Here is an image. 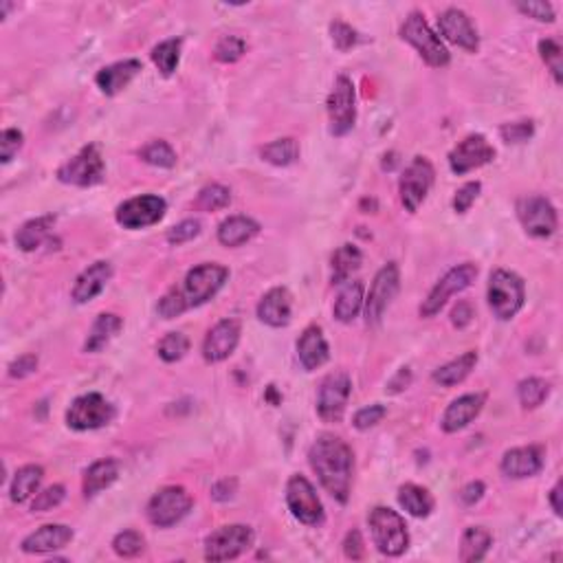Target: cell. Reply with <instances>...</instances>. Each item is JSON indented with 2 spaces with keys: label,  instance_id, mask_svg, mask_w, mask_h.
<instances>
[{
  "label": "cell",
  "instance_id": "cell-46",
  "mask_svg": "<svg viewBox=\"0 0 563 563\" xmlns=\"http://www.w3.org/2000/svg\"><path fill=\"white\" fill-rule=\"evenodd\" d=\"M245 54H247V45H245V40L238 36L221 38L216 49H214V55H216V60L223 62V64H233V62L240 60Z\"/></svg>",
  "mask_w": 563,
  "mask_h": 563
},
{
  "label": "cell",
  "instance_id": "cell-52",
  "mask_svg": "<svg viewBox=\"0 0 563 563\" xmlns=\"http://www.w3.org/2000/svg\"><path fill=\"white\" fill-rule=\"evenodd\" d=\"M22 141H25V137H22V132L18 128L3 130V135H0V161L9 164L13 159V155L22 147Z\"/></svg>",
  "mask_w": 563,
  "mask_h": 563
},
{
  "label": "cell",
  "instance_id": "cell-29",
  "mask_svg": "<svg viewBox=\"0 0 563 563\" xmlns=\"http://www.w3.org/2000/svg\"><path fill=\"white\" fill-rule=\"evenodd\" d=\"M119 478V462L114 458H104V460L93 462V465L86 469L84 480H82V491L84 498H95L97 493H102L104 489L113 486Z\"/></svg>",
  "mask_w": 563,
  "mask_h": 563
},
{
  "label": "cell",
  "instance_id": "cell-1",
  "mask_svg": "<svg viewBox=\"0 0 563 563\" xmlns=\"http://www.w3.org/2000/svg\"><path fill=\"white\" fill-rule=\"evenodd\" d=\"M308 462L324 489L339 504H346L350 500L352 469H355V456H352L350 447L332 433H322L310 445Z\"/></svg>",
  "mask_w": 563,
  "mask_h": 563
},
{
  "label": "cell",
  "instance_id": "cell-41",
  "mask_svg": "<svg viewBox=\"0 0 563 563\" xmlns=\"http://www.w3.org/2000/svg\"><path fill=\"white\" fill-rule=\"evenodd\" d=\"M141 161H146L147 165H155V168H174L176 165V152L172 150V146L168 141L156 139L150 141L147 146H143L139 150Z\"/></svg>",
  "mask_w": 563,
  "mask_h": 563
},
{
  "label": "cell",
  "instance_id": "cell-6",
  "mask_svg": "<svg viewBox=\"0 0 563 563\" xmlns=\"http://www.w3.org/2000/svg\"><path fill=\"white\" fill-rule=\"evenodd\" d=\"M104 176H106V165H104L99 146H95V143L84 146L78 155L71 156L57 170V181L75 185V188H93V185L102 183Z\"/></svg>",
  "mask_w": 563,
  "mask_h": 563
},
{
  "label": "cell",
  "instance_id": "cell-19",
  "mask_svg": "<svg viewBox=\"0 0 563 563\" xmlns=\"http://www.w3.org/2000/svg\"><path fill=\"white\" fill-rule=\"evenodd\" d=\"M240 341V322L238 319H223L203 341V357L207 364H221L229 359Z\"/></svg>",
  "mask_w": 563,
  "mask_h": 563
},
{
  "label": "cell",
  "instance_id": "cell-15",
  "mask_svg": "<svg viewBox=\"0 0 563 563\" xmlns=\"http://www.w3.org/2000/svg\"><path fill=\"white\" fill-rule=\"evenodd\" d=\"M352 392V381L346 372H331L322 381L317 392V414L326 423H341L346 414L348 399Z\"/></svg>",
  "mask_w": 563,
  "mask_h": 563
},
{
  "label": "cell",
  "instance_id": "cell-55",
  "mask_svg": "<svg viewBox=\"0 0 563 563\" xmlns=\"http://www.w3.org/2000/svg\"><path fill=\"white\" fill-rule=\"evenodd\" d=\"M156 310H159V315L164 319H174V317H179V315H183L188 308H185L183 299L179 298L176 289H170L168 293L159 299V307H156Z\"/></svg>",
  "mask_w": 563,
  "mask_h": 563
},
{
  "label": "cell",
  "instance_id": "cell-43",
  "mask_svg": "<svg viewBox=\"0 0 563 563\" xmlns=\"http://www.w3.org/2000/svg\"><path fill=\"white\" fill-rule=\"evenodd\" d=\"M159 357L165 361V364H174V361H181L189 350V339L183 335V332H168L164 339L159 341Z\"/></svg>",
  "mask_w": 563,
  "mask_h": 563
},
{
  "label": "cell",
  "instance_id": "cell-47",
  "mask_svg": "<svg viewBox=\"0 0 563 563\" xmlns=\"http://www.w3.org/2000/svg\"><path fill=\"white\" fill-rule=\"evenodd\" d=\"M66 489L62 484H51L45 491H38L36 498L31 502L33 513H46V510H54L64 502Z\"/></svg>",
  "mask_w": 563,
  "mask_h": 563
},
{
  "label": "cell",
  "instance_id": "cell-2",
  "mask_svg": "<svg viewBox=\"0 0 563 563\" xmlns=\"http://www.w3.org/2000/svg\"><path fill=\"white\" fill-rule=\"evenodd\" d=\"M372 542L385 557H400L409 546L408 524L399 513L388 507H376L367 515Z\"/></svg>",
  "mask_w": 563,
  "mask_h": 563
},
{
  "label": "cell",
  "instance_id": "cell-11",
  "mask_svg": "<svg viewBox=\"0 0 563 563\" xmlns=\"http://www.w3.org/2000/svg\"><path fill=\"white\" fill-rule=\"evenodd\" d=\"M114 418V408L102 394L88 392L78 396L66 412V424L75 432H90V429L106 427Z\"/></svg>",
  "mask_w": 563,
  "mask_h": 563
},
{
  "label": "cell",
  "instance_id": "cell-53",
  "mask_svg": "<svg viewBox=\"0 0 563 563\" xmlns=\"http://www.w3.org/2000/svg\"><path fill=\"white\" fill-rule=\"evenodd\" d=\"M198 233H200V223L194 221V218H188V221H183V223H179V225L172 227L165 238H168L170 245L179 247V245H185V242L194 240Z\"/></svg>",
  "mask_w": 563,
  "mask_h": 563
},
{
  "label": "cell",
  "instance_id": "cell-38",
  "mask_svg": "<svg viewBox=\"0 0 563 563\" xmlns=\"http://www.w3.org/2000/svg\"><path fill=\"white\" fill-rule=\"evenodd\" d=\"M260 156L271 165H278V168H286V165H293L299 159V143L293 137H284V139H275L266 143L260 150Z\"/></svg>",
  "mask_w": 563,
  "mask_h": 563
},
{
  "label": "cell",
  "instance_id": "cell-25",
  "mask_svg": "<svg viewBox=\"0 0 563 563\" xmlns=\"http://www.w3.org/2000/svg\"><path fill=\"white\" fill-rule=\"evenodd\" d=\"M486 403V394L478 392V394H465L460 399H456L450 408L445 409L442 414V432L447 433H456L460 429H465L466 424H471L475 418L480 416L482 408Z\"/></svg>",
  "mask_w": 563,
  "mask_h": 563
},
{
  "label": "cell",
  "instance_id": "cell-4",
  "mask_svg": "<svg viewBox=\"0 0 563 563\" xmlns=\"http://www.w3.org/2000/svg\"><path fill=\"white\" fill-rule=\"evenodd\" d=\"M486 299L500 322H508L526 302V286L517 273L507 269H498L491 273L489 289H486Z\"/></svg>",
  "mask_w": 563,
  "mask_h": 563
},
{
  "label": "cell",
  "instance_id": "cell-28",
  "mask_svg": "<svg viewBox=\"0 0 563 563\" xmlns=\"http://www.w3.org/2000/svg\"><path fill=\"white\" fill-rule=\"evenodd\" d=\"M341 289H339V295H337V302H335V308H332V313H335V317L339 319L341 324H350L355 322L357 315L361 313V308H364V282L359 280H346L343 284H339Z\"/></svg>",
  "mask_w": 563,
  "mask_h": 563
},
{
  "label": "cell",
  "instance_id": "cell-31",
  "mask_svg": "<svg viewBox=\"0 0 563 563\" xmlns=\"http://www.w3.org/2000/svg\"><path fill=\"white\" fill-rule=\"evenodd\" d=\"M475 366H478V352L469 350V352H465V355L458 357V359L450 361V364L433 370L432 379H433V383L442 385V388H453V385L462 383V381H465L466 376L475 370Z\"/></svg>",
  "mask_w": 563,
  "mask_h": 563
},
{
  "label": "cell",
  "instance_id": "cell-14",
  "mask_svg": "<svg viewBox=\"0 0 563 563\" xmlns=\"http://www.w3.org/2000/svg\"><path fill=\"white\" fill-rule=\"evenodd\" d=\"M433 176H436L433 165L429 164V159H424V156H416V159L405 168L403 176H400L399 189L400 203H403V207L408 209L409 214H416L418 207L424 203V198H427L429 189H432L433 185Z\"/></svg>",
  "mask_w": 563,
  "mask_h": 563
},
{
  "label": "cell",
  "instance_id": "cell-34",
  "mask_svg": "<svg viewBox=\"0 0 563 563\" xmlns=\"http://www.w3.org/2000/svg\"><path fill=\"white\" fill-rule=\"evenodd\" d=\"M122 328H123V322L119 315H114V313L97 315V319H95L93 328H90V332H88V339H86V343H84V350L86 352L104 350V348H106L108 343L119 335Z\"/></svg>",
  "mask_w": 563,
  "mask_h": 563
},
{
  "label": "cell",
  "instance_id": "cell-12",
  "mask_svg": "<svg viewBox=\"0 0 563 563\" xmlns=\"http://www.w3.org/2000/svg\"><path fill=\"white\" fill-rule=\"evenodd\" d=\"M400 286V271L396 262H388L379 273L374 275V282L370 286L364 308H366V322L367 326H376L383 319L385 310H388L392 299L399 293Z\"/></svg>",
  "mask_w": 563,
  "mask_h": 563
},
{
  "label": "cell",
  "instance_id": "cell-3",
  "mask_svg": "<svg viewBox=\"0 0 563 563\" xmlns=\"http://www.w3.org/2000/svg\"><path fill=\"white\" fill-rule=\"evenodd\" d=\"M229 278V269L216 262H205V265L194 266L185 275L183 286H176V293L183 299L185 308H197L207 304L209 299L216 298L218 290L225 286Z\"/></svg>",
  "mask_w": 563,
  "mask_h": 563
},
{
  "label": "cell",
  "instance_id": "cell-51",
  "mask_svg": "<svg viewBox=\"0 0 563 563\" xmlns=\"http://www.w3.org/2000/svg\"><path fill=\"white\" fill-rule=\"evenodd\" d=\"M480 181H471V183H465L453 197V212L456 214H466L471 209V205L475 203V198L480 197Z\"/></svg>",
  "mask_w": 563,
  "mask_h": 563
},
{
  "label": "cell",
  "instance_id": "cell-50",
  "mask_svg": "<svg viewBox=\"0 0 563 563\" xmlns=\"http://www.w3.org/2000/svg\"><path fill=\"white\" fill-rule=\"evenodd\" d=\"M385 414H388V409H385L383 405H379V403L367 405V408L359 409V412L355 414V418H352V424H355L359 432H366V429L376 427V424L383 421Z\"/></svg>",
  "mask_w": 563,
  "mask_h": 563
},
{
  "label": "cell",
  "instance_id": "cell-24",
  "mask_svg": "<svg viewBox=\"0 0 563 563\" xmlns=\"http://www.w3.org/2000/svg\"><path fill=\"white\" fill-rule=\"evenodd\" d=\"M290 317H293V298L284 286L271 289L257 304V319L266 326L284 328L290 324Z\"/></svg>",
  "mask_w": 563,
  "mask_h": 563
},
{
  "label": "cell",
  "instance_id": "cell-62",
  "mask_svg": "<svg viewBox=\"0 0 563 563\" xmlns=\"http://www.w3.org/2000/svg\"><path fill=\"white\" fill-rule=\"evenodd\" d=\"M550 504H552V510H555V515H563V507H561V482H557L555 486H552L550 491Z\"/></svg>",
  "mask_w": 563,
  "mask_h": 563
},
{
  "label": "cell",
  "instance_id": "cell-36",
  "mask_svg": "<svg viewBox=\"0 0 563 563\" xmlns=\"http://www.w3.org/2000/svg\"><path fill=\"white\" fill-rule=\"evenodd\" d=\"M399 504L412 517H429L433 510L432 493L427 489H423V486L412 484V482H408V484H403L399 489Z\"/></svg>",
  "mask_w": 563,
  "mask_h": 563
},
{
  "label": "cell",
  "instance_id": "cell-8",
  "mask_svg": "<svg viewBox=\"0 0 563 563\" xmlns=\"http://www.w3.org/2000/svg\"><path fill=\"white\" fill-rule=\"evenodd\" d=\"M256 542L254 528L245 524H229L214 531L205 539V559L207 561H231L238 559L242 552L249 550Z\"/></svg>",
  "mask_w": 563,
  "mask_h": 563
},
{
  "label": "cell",
  "instance_id": "cell-37",
  "mask_svg": "<svg viewBox=\"0 0 563 563\" xmlns=\"http://www.w3.org/2000/svg\"><path fill=\"white\" fill-rule=\"evenodd\" d=\"M361 262H364V256H361L359 247L355 245H341L332 256V282L335 284H343L346 280L352 278L355 271H359Z\"/></svg>",
  "mask_w": 563,
  "mask_h": 563
},
{
  "label": "cell",
  "instance_id": "cell-7",
  "mask_svg": "<svg viewBox=\"0 0 563 563\" xmlns=\"http://www.w3.org/2000/svg\"><path fill=\"white\" fill-rule=\"evenodd\" d=\"M475 278H478V266H475L474 262H462V265L447 271V273L436 282V286L429 290L427 299L421 304V317L429 319L433 317V315L441 313L442 307L450 302L453 295L469 289L475 282Z\"/></svg>",
  "mask_w": 563,
  "mask_h": 563
},
{
  "label": "cell",
  "instance_id": "cell-13",
  "mask_svg": "<svg viewBox=\"0 0 563 563\" xmlns=\"http://www.w3.org/2000/svg\"><path fill=\"white\" fill-rule=\"evenodd\" d=\"M328 119H331V132L335 137H343L352 130L357 122V97L355 84L346 75H339L331 95H328Z\"/></svg>",
  "mask_w": 563,
  "mask_h": 563
},
{
  "label": "cell",
  "instance_id": "cell-23",
  "mask_svg": "<svg viewBox=\"0 0 563 563\" xmlns=\"http://www.w3.org/2000/svg\"><path fill=\"white\" fill-rule=\"evenodd\" d=\"M113 278V266L111 262L99 260L93 262L88 269H84L82 273L75 280L73 290H71V298H73L75 304H88L106 289V284Z\"/></svg>",
  "mask_w": 563,
  "mask_h": 563
},
{
  "label": "cell",
  "instance_id": "cell-35",
  "mask_svg": "<svg viewBox=\"0 0 563 563\" xmlns=\"http://www.w3.org/2000/svg\"><path fill=\"white\" fill-rule=\"evenodd\" d=\"M493 546V535L482 526H471L462 533L460 559L465 563H478Z\"/></svg>",
  "mask_w": 563,
  "mask_h": 563
},
{
  "label": "cell",
  "instance_id": "cell-5",
  "mask_svg": "<svg viewBox=\"0 0 563 563\" xmlns=\"http://www.w3.org/2000/svg\"><path fill=\"white\" fill-rule=\"evenodd\" d=\"M400 38L414 46L421 54V57L433 69H442L451 62L450 51L442 45L441 38L432 31L421 12H412L405 18L403 27H400Z\"/></svg>",
  "mask_w": 563,
  "mask_h": 563
},
{
  "label": "cell",
  "instance_id": "cell-54",
  "mask_svg": "<svg viewBox=\"0 0 563 563\" xmlns=\"http://www.w3.org/2000/svg\"><path fill=\"white\" fill-rule=\"evenodd\" d=\"M519 12L528 18H535L539 22H552L555 21V9L550 3H543V0H535V3H519Z\"/></svg>",
  "mask_w": 563,
  "mask_h": 563
},
{
  "label": "cell",
  "instance_id": "cell-18",
  "mask_svg": "<svg viewBox=\"0 0 563 563\" xmlns=\"http://www.w3.org/2000/svg\"><path fill=\"white\" fill-rule=\"evenodd\" d=\"M495 159V150L484 135H469L450 152V168L453 174L462 176L474 172Z\"/></svg>",
  "mask_w": 563,
  "mask_h": 563
},
{
  "label": "cell",
  "instance_id": "cell-30",
  "mask_svg": "<svg viewBox=\"0 0 563 563\" xmlns=\"http://www.w3.org/2000/svg\"><path fill=\"white\" fill-rule=\"evenodd\" d=\"M260 233V225L249 216H229L218 227V242L223 247H242Z\"/></svg>",
  "mask_w": 563,
  "mask_h": 563
},
{
  "label": "cell",
  "instance_id": "cell-58",
  "mask_svg": "<svg viewBox=\"0 0 563 563\" xmlns=\"http://www.w3.org/2000/svg\"><path fill=\"white\" fill-rule=\"evenodd\" d=\"M484 491H486L484 482H480V480L469 482V484L460 491L462 504H465V507H474V504H478L480 500L484 498Z\"/></svg>",
  "mask_w": 563,
  "mask_h": 563
},
{
  "label": "cell",
  "instance_id": "cell-32",
  "mask_svg": "<svg viewBox=\"0 0 563 563\" xmlns=\"http://www.w3.org/2000/svg\"><path fill=\"white\" fill-rule=\"evenodd\" d=\"M55 225V216H40L33 218V221H27L25 225L16 231V247L21 251H36L49 240L51 231H54Z\"/></svg>",
  "mask_w": 563,
  "mask_h": 563
},
{
  "label": "cell",
  "instance_id": "cell-20",
  "mask_svg": "<svg viewBox=\"0 0 563 563\" xmlns=\"http://www.w3.org/2000/svg\"><path fill=\"white\" fill-rule=\"evenodd\" d=\"M438 29H441V33L447 40L460 46V49L469 51V54H475L480 49L478 31H475L474 22H471V18L462 9H445L438 16Z\"/></svg>",
  "mask_w": 563,
  "mask_h": 563
},
{
  "label": "cell",
  "instance_id": "cell-17",
  "mask_svg": "<svg viewBox=\"0 0 563 563\" xmlns=\"http://www.w3.org/2000/svg\"><path fill=\"white\" fill-rule=\"evenodd\" d=\"M165 209H168L165 198L146 194V197H135L119 205L114 218L123 229H146L156 225L165 216Z\"/></svg>",
  "mask_w": 563,
  "mask_h": 563
},
{
  "label": "cell",
  "instance_id": "cell-57",
  "mask_svg": "<svg viewBox=\"0 0 563 563\" xmlns=\"http://www.w3.org/2000/svg\"><path fill=\"white\" fill-rule=\"evenodd\" d=\"M38 370V357L36 355H22L16 361L9 364V376L12 379H25Z\"/></svg>",
  "mask_w": 563,
  "mask_h": 563
},
{
  "label": "cell",
  "instance_id": "cell-33",
  "mask_svg": "<svg viewBox=\"0 0 563 563\" xmlns=\"http://www.w3.org/2000/svg\"><path fill=\"white\" fill-rule=\"evenodd\" d=\"M42 478H45V469L40 465H25L16 471L13 475L12 486H9V500L13 504L27 502L29 498L38 493L40 489Z\"/></svg>",
  "mask_w": 563,
  "mask_h": 563
},
{
  "label": "cell",
  "instance_id": "cell-22",
  "mask_svg": "<svg viewBox=\"0 0 563 563\" xmlns=\"http://www.w3.org/2000/svg\"><path fill=\"white\" fill-rule=\"evenodd\" d=\"M500 469H502V474L507 478L513 480L533 478V475H537L543 469V450L535 445L515 447V450L504 453Z\"/></svg>",
  "mask_w": 563,
  "mask_h": 563
},
{
  "label": "cell",
  "instance_id": "cell-59",
  "mask_svg": "<svg viewBox=\"0 0 563 563\" xmlns=\"http://www.w3.org/2000/svg\"><path fill=\"white\" fill-rule=\"evenodd\" d=\"M409 385H412V372H409V367H400V370L396 372L392 379L388 381V388H385V392L399 394V392H403V390H408Z\"/></svg>",
  "mask_w": 563,
  "mask_h": 563
},
{
  "label": "cell",
  "instance_id": "cell-49",
  "mask_svg": "<svg viewBox=\"0 0 563 563\" xmlns=\"http://www.w3.org/2000/svg\"><path fill=\"white\" fill-rule=\"evenodd\" d=\"M331 38H332V45H335L339 51H343V54L350 51L352 46L359 42V36H357L355 29L343 21L331 22Z\"/></svg>",
  "mask_w": 563,
  "mask_h": 563
},
{
  "label": "cell",
  "instance_id": "cell-21",
  "mask_svg": "<svg viewBox=\"0 0 563 563\" xmlns=\"http://www.w3.org/2000/svg\"><path fill=\"white\" fill-rule=\"evenodd\" d=\"M71 542H73V528L64 524H45L22 539L21 548L27 555H46V552L62 550Z\"/></svg>",
  "mask_w": 563,
  "mask_h": 563
},
{
  "label": "cell",
  "instance_id": "cell-40",
  "mask_svg": "<svg viewBox=\"0 0 563 563\" xmlns=\"http://www.w3.org/2000/svg\"><path fill=\"white\" fill-rule=\"evenodd\" d=\"M548 394H550V383L539 376H528L517 385L519 403L524 409H537L548 399Z\"/></svg>",
  "mask_w": 563,
  "mask_h": 563
},
{
  "label": "cell",
  "instance_id": "cell-16",
  "mask_svg": "<svg viewBox=\"0 0 563 563\" xmlns=\"http://www.w3.org/2000/svg\"><path fill=\"white\" fill-rule=\"evenodd\" d=\"M517 218L528 236L548 238L557 231L559 218H557L555 205L546 197H524L517 200Z\"/></svg>",
  "mask_w": 563,
  "mask_h": 563
},
{
  "label": "cell",
  "instance_id": "cell-27",
  "mask_svg": "<svg viewBox=\"0 0 563 563\" xmlns=\"http://www.w3.org/2000/svg\"><path fill=\"white\" fill-rule=\"evenodd\" d=\"M298 357L304 370L313 372L322 367L331 357V348H328L326 337H324L322 328L308 326L298 339Z\"/></svg>",
  "mask_w": 563,
  "mask_h": 563
},
{
  "label": "cell",
  "instance_id": "cell-56",
  "mask_svg": "<svg viewBox=\"0 0 563 563\" xmlns=\"http://www.w3.org/2000/svg\"><path fill=\"white\" fill-rule=\"evenodd\" d=\"M343 555L352 561H361L366 557L364 537H361V533L357 531V528H352L346 535V539H343Z\"/></svg>",
  "mask_w": 563,
  "mask_h": 563
},
{
  "label": "cell",
  "instance_id": "cell-10",
  "mask_svg": "<svg viewBox=\"0 0 563 563\" xmlns=\"http://www.w3.org/2000/svg\"><path fill=\"white\" fill-rule=\"evenodd\" d=\"M286 504H289L290 515L307 526H322L326 519L317 491L299 474L290 475V480L286 482Z\"/></svg>",
  "mask_w": 563,
  "mask_h": 563
},
{
  "label": "cell",
  "instance_id": "cell-42",
  "mask_svg": "<svg viewBox=\"0 0 563 563\" xmlns=\"http://www.w3.org/2000/svg\"><path fill=\"white\" fill-rule=\"evenodd\" d=\"M229 203H231V192L221 183L205 185L197 198V207L205 209V212H218V209L229 207Z\"/></svg>",
  "mask_w": 563,
  "mask_h": 563
},
{
  "label": "cell",
  "instance_id": "cell-44",
  "mask_svg": "<svg viewBox=\"0 0 563 563\" xmlns=\"http://www.w3.org/2000/svg\"><path fill=\"white\" fill-rule=\"evenodd\" d=\"M539 55L546 62L548 71L555 78L557 84L563 82V51L559 46V42L552 40V38H546V40L539 42Z\"/></svg>",
  "mask_w": 563,
  "mask_h": 563
},
{
  "label": "cell",
  "instance_id": "cell-39",
  "mask_svg": "<svg viewBox=\"0 0 563 563\" xmlns=\"http://www.w3.org/2000/svg\"><path fill=\"white\" fill-rule=\"evenodd\" d=\"M181 45H183L181 38H170V40L159 42V45L152 49L150 54L152 62H155V66L161 71V75H165V78H170L176 71V66H179Z\"/></svg>",
  "mask_w": 563,
  "mask_h": 563
},
{
  "label": "cell",
  "instance_id": "cell-26",
  "mask_svg": "<svg viewBox=\"0 0 563 563\" xmlns=\"http://www.w3.org/2000/svg\"><path fill=\"white\" fill-rule=\"evenodd\" d=\"M143 71L141 62L130 57V60H122V62H114L111 66H104L97 75H95V84L99 86L104 95L113 97V95L122 93L132 80L137 78Z\"/></svg>",
  "mask_w": 563,
  "mask_h": 563
},
{
  "label": "cell",
  "instance_id": "cell-61",
  "mask_svg": "<svg viewBox=\"0 0 563 563\" xmlns=\"http://www.w3.org/2000/svg\"><path fill=\"white\" fill-rule=\"evenodd\" d=\"M236 486H238V482L233 478L231 480L225 478V480L216 482L212 489V498L218 500V502H227V500H231L233 493H236Z\"/></svg>",
  "mask_w": 563,
  "mask_h": 563
},
{
  "label": "cell",
  "instance_id": "cell-48",
  "mask_svg": "<svg viewBox=\"0 0 563 563\" xmlns=\"http://www.w3.org/2000/svg\"><path fill=\"white\" fill-rule=\"evenodd\" d=\"M535 135V123L531 119H524V122H513V123H504L500 128V137H502L507 143H524Z\"/></svg>",
  "mask_w": 563,
  "mask_h": 563
},
{
  "label": "cell",
  "instance_id": "cell-60",
  "mask_svg": "<svg viewBox=\"0 0 563 563\" xmlns=\"http://www.w3.org/2000/svg\"><path fill=\"white\" fill-rule=\"evenodd\" d=\"M474 307H471L469 302H458V307L451 310V322H453V326H458V328H465V326H469L471 322H474Z\"/></svg>",
  "mask_w": 563,
  "mask_h": 563
},
{
  "label": "cell",
  "instance_id": "cell-9",
  "mask_svg": "<svg viewBox=\"0 0 563 563\" xmlns=\"http://www.w3.org/2000/svg\"><path fill=\"white\" fill-rule=\"evenodd\" d=\"M192 495L183 486H164V489L152 495V500L147 502L146 515L155 526L170 528L179 524L192 510Z\"/></svg>",
  "mask_w": 563,
  "mask_h": 563
},
{
  "label": "cell",
  "instance_id": "cell-45",
  "mask_svg": "<svg viewBox=\"0 0 563 563\" xmlns=\"http://www.w3.org/2000/svg\"><path fill=\"white\" fill-rule=\"evenodd\" d=\"M146 548V539L137 531H123L113 539V550L123 559H132V557L141 555Z\"/></svg>",
  "mask_w": 563,
  "mask_h": 563
}]
</instances>
